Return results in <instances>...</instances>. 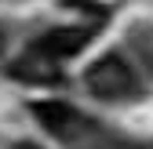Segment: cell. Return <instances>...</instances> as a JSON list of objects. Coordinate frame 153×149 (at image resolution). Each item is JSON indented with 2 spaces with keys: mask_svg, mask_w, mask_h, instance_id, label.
I'll return each mask as SVG.
<instances>
[{
  "mask_svg": "<svg viewBox=\"0 0 153 149\" xmlns=\"http://www.w3.org/2000/svg\"><path fill=\"white\" fill-rule=\"evenodd\" d=\"M84 84L95 98L102 102H117V98H131L139 91V80L131 66L120 58V55H102V58H95L84 73Z\"/></svg>",
  "mask_w": 153,
  "mask_h": 149,
  "instance_id": "cell-1",
  "label": "cell"
},
{
  "mask_svg": "<svg viewBox=\"0 0 153 149\" xmlns=\"http://www.w3.org/2000/svg\"><path fill=\"white\" fill-rule=\"evenodd\" d=\"M88 40H91V26H62V29L44 33L33 47H36V51H44L48 58L62 62V58H73V55H80Z\"/></svg>",
  "mask_w": 153,
  "mask_h": 149,
  "instance_id": "cell-2",
  "label": "cell"
},
{
  "mask_svg": "<svg viewBox=\"0 0 153 149\" xmlns=\"http://www.w3.org/2000/svg\"><path fill=\"white\" fill-rule=\"evenodd\" d=\"M33 117L44 124V131H51L55 138H73L84 127V117L76 113L69 102H33Z\"/></svg>",
  "mask_w": 153,
  "mask_h": 149,
  "instance_id": "cell-3",
  "label": "cell"
},
{
  "mask_svg": "<svg viewBox=\"0 0 153 149\" xmlns=\"http://www.w3.org/2000/svg\"><path fill=\"white\" fill-rule=\"evenodd\" d=\"M11 77L15 80H26V84H51V80H59V62L48 58L44 51L29 47L22 58L11 62Z\"/></svg>",
  "mask_w": 153,
  "mask_h": 149,
  "instance_id": "cell-4",
  "label": "cell"
},
{
  "mask_svg": "<svg viewBox=\"0 0 153 149\" xmlns=\"http://www.w3.org/2000/svg\"><path fill=\"white\" fill-rule=\"evenodd\" d=\"M11 149H40V145H33V142H18V145H11Z\"/></svg>",
  "mask_w": 153,
  "mask_h": 149,
  "instance_id": "cell-5",
  "label": "cell"
},
{
  "mask_svg": "<svg viewBox=\"0 0 153 149\" xmlns=\"http://www.w3.org/2000/svg\"><path fill=\"white\" fill-rule=\"evenodd\" d=\"M0 55H4V29H0Z\"/></svg>",
  "mask_w": 153,
  "mask_h": 149,
  "instance_id": "cell-6",
  "label": "cell"
}]
</instances>
